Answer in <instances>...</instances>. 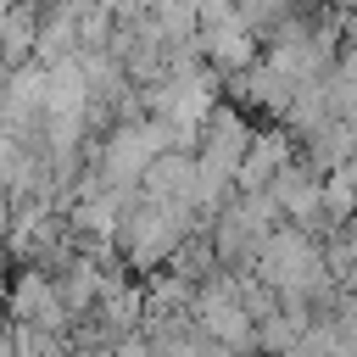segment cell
Masks as SVG:
<instances>
[{
    "mask_svg": "<svg viewBox=\"0 0 357 357\" xmlns=\"http://www.w3.org/2000/svg\"><path fill=\"white\" fill-rule=\"evenodd\" d=\"M329 6H340V11H357V0H329Z\"/></svg>",
    "mask_w": 357,
    "mask_h": 357,
    "instance_id": "obj_3",
    "label": "cell"
},
{
    "mask_svg": "<svg viewBox=\"0 0 357 357\" xmlns=\"http://www.w3.org/2000/svg\"><path fill=\"white\" fill-rule=\"evenodd\" d=\"M351 223H357V212H351Z\"/></svg>",
    "mask_w": 357,
    "mask_h": 357,
    "instance_id": "obj_4",
    "label": "cell"
},
{
    "mask_svg": "<svg viewBox=\"0 0 357 357\" xmlns=\"http://www.w3.org/2000/svg\"><path fill=\"white\" fill-rule=\"evenodd\" d=\"M6 318L11 324H39V329H50L61 340L73 335V312L61 307V290H56V279L45 268H22L6 284Z\"/></svg>",
    "mask_w": 357,
    "mask_h": 357,
    "instance_id": "obj_1",
    "label": "cell"
},
{
    "mask_svg": "<svg viewBox=\"0 0 357 357\" xmlns=\"http://www.w3.org/2000/svg\"><path fill=\"white\" fill-rule=\"evenodd\" d=\"M6 284H11V279H6V273H0V312H6Z\"/></svg>",
    "mask_w": 357,
    "mask_h": 357,
    "instance_id": "obj_2",
    "label": "cell"
}]
</instances>
